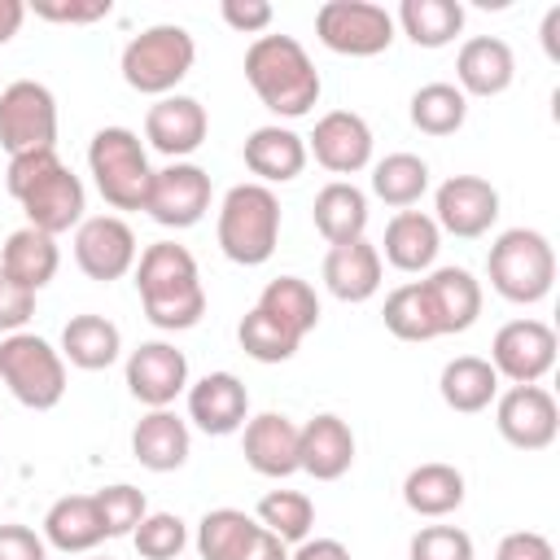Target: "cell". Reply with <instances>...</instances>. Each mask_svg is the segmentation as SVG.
<instances>
[{
	"instance_id": "cell-20",
	"label": "cell",
	"mask_w": 560,
	"mask_h": 560,
	"mask_svg": "<svg viewBox=\"0 0 560 560\" xmlns=\"http://www.w3.org/2000/svg\"><path fill=\"white\" fill-rule=\"evenodd\" d=\"M188 420L210 438H228L249 420V389L232 372H206L188 385Z\"/></svg>"
},
{
	"instance_id": "cell-33",
	"label": "cell",
	"mask_w": 560,
	"mask_h": 560,
	"mask_svg": "<svg viewBox=\"0 0 560 560\" xmlns=\"http://www.w3.org/2000/svg\"><path fill=\"white\" fill-rule=\"evenodd\" d=\"M118 350H122V332L105 315H74L61 328V359L70 368L101 372V368H109L118 359Z\"/></svg>"
},
{
	"instance_id": "cell-47",
	"label": "cell",
	"mask_w": 560,
	"mask_h": 560,
	"mask_svg": "<svg viewBox=\"0 0 560 560\" xmlns=\"http://www.w3.org/2000/svg\"><path fill=\"white\" fill-rule=\"evenodd\" d=\"M57 162V149H35V153H13L9 158V171H4V188H9V197L18 201L48 166Z\"/></svg>"
},
{
	"instance_id": "cell-4",
	"label": "cell",
	"mask_w": 560,
	"mask_h": 560,
	"mask_svg": "<svg viewBox=\"0 0 560 560\" xmlns=\"http://www.w3.org/2000/svg\"><path fill=\"white\" fill-rule=\"evenodd\" d=\"M280 245V201L267 184H236L219 206V249L236 267H262Z\"/></svg>"
},
{
	"instance_id": "cell-28",
	"label": "cell",
	"mask_w": 560,
	"mask_h": 560,
	"mask_svg": "<svg viewBox=\"0 0 560 560\" xmlns=\"http://www.w3.org/2000/svg\"><path fill=\"white\" fill-rule=\"evenodd\" d=\"M44 542L66 551V556H83L96 542H105V525L96 512L92 494H66L44 512Z\"/></svg>"
},
{
	"instance_id": "cell-48",
	"label": "cell",
	"mask_w": 560,
	"mask_h": 560,
	"mask_svg": "<svg viewBox=\"0 0 560 560\" xmlns=\"http://www.w3.org/2000/svg\"><path fill=\"white\" fill-rule=\"evenodd\" d=\"M219 13H223V22H228L232 31H241V35H262V31L271 26V18H276V9H271L267 0H223Z\"/></svg>"
},
{
	"instance_id": "cell-32",
	"label": "cell",
	"mask_w": 560,
	"mask_h": 560,
	"mask_svg": "<svg viewBox=\"0 0 560 560\" xmlns=\"http://www.w3.org/2000/svg\"><path fill=\"white\" fill-rule=\"evenodd\" d=\"M438 394L451 411H486L494 398H499V372L490 368V359H477V354H459L442 368L438 376Z\"/></svg>"
},
{
	"instance_id": "cell-10",
	"label": "cell",
	"mask_w": 560,
	"mask_h": 560,
	"mask_svg": "<svg viewBox=\"0 0 560 560\" xmlns=\"http://www.w3.org/2000/svg\"><path fill=\"white\" fill-rule=\"evenodd\" d=\"M490 368L512 385H538L556 368V328L542 319H512L490 341Z\"/></svg>"
},
{
	"instance_id": "cell-14",
	"label": "cell",
	"mask_w": 560,
	"mask_h": 560,
	"mask_svg": "<svg viewBox=\"0 0 560 560\" xmlns=\"http://www.w3.org/2000/svg\"><path fill=\"white\" fill-rule=\"evenodd\" d=\"M433 223L438 232H451V236H486L499 219V188L481 175H451L438 192H433Z\"/></svg>"
},
{
	"instance_id": "cell-41",
	"label": "cell",
	"mask_w": 560,
	"mask_h": 560,
	"mask_svg": "<svg viewBox=\"0 0 560 560\" xmlns=\"http://www.w3.org/2000/svg\"><path fill=\"white\" fill-rule=\"evenodd\" d=\"M381 315H385V328H389L398 341H433V337H438L420 280L398 284V289L385 298V311H381Z\"/></svg>"
},
{
	"instance_id": "cell-51",
	"label": "cell",
	"mask_w": 560,
	"mask_h": 560,
	"mask_svg": "<svg viewBox=\"0 0 560 560\" xmlns=\"http://www.w3.org/2000/svg\"><path fill=\"white\" fill-rule=\"evenodd\" d=\"M289 560H350V547L341 538H302Z\"/></svg>"
},
{
	"instance_id": "cell-30",
	"label": "cell",
	"mask_w": 560,
	"mask_h": 560,
	"mask_svg": "<svg viewBox=\"0 0 560 560\" xmlns=\"http://www.w3.org/2000/svg\"><path fill=\"white\" fill-rule=\"evenodd\" d=\"M385 258L398 267V271H429L438 249H442V232L433 223V214L424 210H398L385 228Z\"/></svg>"
},
{
	"instance_id": "cell-53",
	"label": "cell",
	"mask_w": 560,
	"mask_h": 560,
	"mask_svg": "<svg viewBox=\"0 0 560 560\" xmlns=\"http://www.w3.org/2000/svg\"><path fill=\"white\" fill-rule=\"evenodd\" d=\"M26 22V4L22 0H0V44H9Z\"/></svg>"
},
{
	"instance_id": "cell-31",
	"label": "cell",
	"mask_w": 560,
	"mask_h": 560,
	"mask_svg": "<svg viewBox=\"0 0 560 560\" xmlns=\"http://www.w3.org/2000/svg\"><path fill=\"white\" fill-rule=\"evenodd\" d=\"M61 267V254H57V236L39 232V228H18L9 232L4 249H0V271L13 276L18 284H26L31 293H39Z\"/></svg>"
},
{
	"instance_id": "cell-35",
	"label": "cell",
	"mask_w": 560,
	"mask_h": 560,
	"mask_svg": "<svg viewBox=\"0 0 560 560\" xmlns=\"http://www.w3.org/2000/svg\"><path fill=\"white\" fill-rule=\"evenodd\" d=\"M258 311H267L298 341L306 332H315V324H319V298H315V289L302 276H276V280H267V289L258 293Z\"/></svg>"
},
{
	"instance_id": "cell-23",
	"label": "cell",
	"mask_w": 560,
	"mask_h": 560,
	"mask_svg": "<svg viewBox=\"0 0 560 560\" xmlns=\"http://www.w3.org/2000/svg\"><path fill=\"white\" fill-rule=\"evenodd\" d=\"M298 433H302V424H293L280 411L249 416L245 420V438H241L245 464L258 477H276V481L280 477H293L298 472Z\"/></svg>"
},
{
	"instance_id": "cell-38",
	"label": "cell",
	"mask_w": 560,
	"mask_h": 560,
	"mask_svg": "<svg viewBox=\"0 0 560 560\" xmlns=\"http://www.w3.org/2000/svg\"><path fill=\"white\" fill-rule=\"evenodd\" d=\"M468 118V96L455 83H424L411 92V127L424 136H455Z\"/></svg>"
},
{
	"instance_id": "cell-43",
	"label": "cell",
	"mask_w": 560,
	"mask_h": 560,
	"mask_svg": "<svg viewBox=\"0 0 560 560\" xmlns=\"http://www.w3.org/2000/svg\"><path fill=\"white\" fill-rule=\"evenodd\" d=\"M131 542H136V551L144 560H175L188 547V525L175 512H149L131 529Z\"/></svg>"
},
{
	"instance_id": "cell-46",
	"label": "cell",
	"mask_w": 560,
	"mask_h": 560,
	"mask_svg": "<svg viewBox=\"0 0 560 560\" xmlns=\"http://www.w3.org/2000/svg\"><path fill=\"white\" fill-rule=\"evenodd\" d=\"M35 315V293L26 284H18L13 276L0 271V332H22L26 319Z\"/></svg>"
},
{
	"instance_id": "cell-3",
	"label": "cell",
	"mask_w": 560,
	"mask_h": 560,
	"mask_svg": "<svg viewBox=\"0 0 560 560\" xmlns=\"http://www.w3.org/2000/svg\"><path fill=\"white\" fill-rule=\"evenodd\" d=\"M490 289L516 306H534L556 284V249L538 228H508L486 254Z\"/></svg>"
},
{
	"instance_id": "cell-11",
	"label": "cell",
	"mask_w": 560,
	"mask_h": 560,
	"mask_svg": "<svg viewBox=\"0 0 560 560\" xmlns=\"http://www.w3.org/2000/svg\"><path fill=\"white\" fill-rule=\"evenodd\" d=\"M499 438L516 451H547L560 433V407L542 385H512L494 398Z\"/></svg>"
},
{
	"instance_id": "cell-27",
	"label": "cell",
	"mask_w": 560,
	"mask_h": 560,
	"mask_svg": "<svg viewBox=\"0 0 560 560\" xmlns=\"http://www.w3.org/2000/svg\"><path fill=\"white\" fill-rule=\"evenodd\" d=\"M311 219H315V232H319L328 245L363 241V228H368V192L354 188L350 179H332V184H324V188L315 192Z\"/></svg>"
},
{
	"instance_id": "cell-29",
	"label": "cell",
	"mask_w": 560,
	"mask_h": 560,
	"mask_svg": "<svg viewBox=\"0 0 560 560\" xmlns=\"http://www.w3.org/2000/svg\"><path fill=\"white\" fill-rule=\"evenodd\" d=\"M464 472L455 464H442V459H429V464H416L407 477H402V503L416 512V516H451L459 503H464Z\"/></svg>"
},
{
	"instance_id": "cell-6",
	"label": "cell",
	"mask_w": 560,
	"mask_h": 560,
	"mask_svg": "<svg viewBox=\"0 0 560 560\" xmlns=\"http://www.w3.org/2000/svg\"><path fill=\"white\" fill-rule=\"evenodd\" d=\"M88 166H92L96 192L114 210H144L153 166H149V153L131 127H101L88 144Z\"/></svg>"
},
{
	"instance_id": "cell-2",
	"label": "cell",
	"mask_w": 560,
	"mask_h": 560,
	"mask_svg": "<svg viewBox=\"0 0 560 560\" xmlns=\"http://www.w3.org/2000/svg\"><path fill=\"white\" fill-rule=\"evenodd\" d=\"M245 79H249L254 96L280 118L311 114L324 92L315 61L306 57V48L293 35H258L245 48Z\"/></svg>"
},
{
	"instance_id": "cell-36",
	"label": "cell",
	"mask_w": 560,
	"mask_h": 560,
	"mask_svg": "<svg viewBox=\"0 0 560 560\" xmlns=\"http://www.w3.org/2000/svg\"><path fill=\"white\" fill-rule=\"evenodd\" d=\"M262 525L241 508H214L197 521V556L201 560H241Z\"/></svg>"
},
{
	"instance_id": "cell-7",
	"label": "cell",
	"mask_w": 560,
	"mask_h": 560,
	"mask_svg": "<svg viewBox=\"0 0 560 560\" xmlns=\"http://www.w3.org/2000/svg\"><path fill=\"white\" fill-rule=\"evenodd\" d=\"M0 381L31 411H52L66 398V359L35 332L0 337Z\"/></svg>"
},
{
	"instance_id": "cell-40",
	"label": "cell",
	"mask_w": 560,
	"mask_h": 560,
	"mask_svg": "<svg viewBox=\"0 0 560 560\" xmlns=\"http://www.w3.org/2000/svg\"><path fill=\"white\" fill-rule=\"evenodd\" d=\"M236 341H241V350L249 354V359H258V363H289L293 354H298V337L289 332V328H280L267 311H245V319L236 324Z\"/></svg>"
},
{
	"instance_id": "cell-26",
	"label": "cell",
	"mask_w": 560,
	"mask_h": 560,
	"mask_svg": "<svg viewBox=\"0 0 560 560\" xmlns=\"http://www.w3.org/2000/svg\"><path fill=\"white\" fill-rule=\"evenodd\" d=\"M188 446H192L188 424L171 407H158V411L140 416V424L131 429V455L149 472H175V468H184Z\"/></svg>"
},
{
	"instance_id": "cell-8",
	"label": "cell",
	"mask_w": 560,
	"mask_h": 560,
	"mask_svg": "<svg viewBox=\"0 0 560 560\" xmlns=\"http://www.w3.org/2000/svg\"><path fill=\"white\" fill-rule=\"evenodd\" d=\"M394 13L372 0H328L315 13L319 44L341 57H376L394 44Z\"/></svg>"
},
{
	"instance_id": "cell-15",
	"label": "cell",
	"mask_w": 560,
	"mask_h": 560,
	"mask_svg": "<svg viewBox=\"0 0 560 560\" xmlns=\"http://www.w3.org/2000/svg\"><path fill=\"white\" fill-rule=\"evenodd\" d=\"M22 214H26V228H39L48 236H61L70 228L83 223V184L79 175L57 158L22 197H18Z\"/></svg>"
},
{
	"instance_id": "cell-54",
	"label": "cell",
	"mask_w": 560,
	"mask_h": 560,
	"mask_svg": "<svg viewBox=\"0 0 560 560\" xmlns=\"http://www.w3.org/2000/svg\"><path fill=\"white\" fill-rule=\"evenodd\" d=\"M556 31H560V9H547V18H542V48H547V57H551V61H560Z\"/></svg>"
},
{
	"instance_id": "cell-44",
	"label": "cell",
	"mask_w": 560,
	"mask_h": 560,
	"mask_svg": "<svg viewBox=\"0 0 560 560\" xmlns=\"http://www.w3.org/2000/svg\"><path fill=\"white\" fill-rule=\"evenodd\" d=\"M411 560H472V538L459 525H424L411 534Z\"/></svg>"
},
{
	"instance_id": "cell-18",
	"label": "cell",
	"mask_w": 560,
	"mask_h": 560,
	"mask_svg": "<svg viewBox=\"0 0 560 560\" xmlns=\"http://www.w3.org/2000/svg\"><path fill=\"white\" fill-rule=\"evenodd\" d=\"M206 131H210L206 105L192 101V96H175V92L171 96H158L149 105V114H144V140L158 153H166L171 162H184L188 153H197L201 140H206Z\"/></svg>"
},
{
	"instance_id": "cell-19",
	"label": "cell",
	"mask_w": 560,
	"mask_h": 560,
	"mask_svg": "<svg viewBox=\"0 0 560 560\" xmlns=\"http://www.w3.org/2000/svg\"><path fill=\"white\" fill-rule=\"evenodd\" d=\"M420 289H424V302H429L438 337L468 332L477 324V315H481V280L468 267H433L420 280Z\"/></svg>"
},
{
	"instance_id": "cell-5",
	"label": "cell",
	"mask_w": 560,
	"mask_h": 560,
	"mask_svg": "<svg viewBox=\"0 0 560 560\" xmlns=\"http://www.w3.org/2000/svg\"><path fill=\"white\" fill-rule=\"evenodd\" d=\"M197 61V44L184 26L175 22H158V26H144L140 35L127 39L122 48V79L131 92L140 96H171L175 83L192 70Z\"/></svg>"
},
{
	"instance_id": "cell-17",
	"label": "cell",
	"mask_w": 560,
	"mask_h": 560,
	"mask_svg": "<svg viewBox=\"0 0 560 560\" xmlns=\"http://www.w3.org/2000/svg\"><path fill=\"white\" fill-rule=\"evenodd\" d=\"M306 153L332 175H354L372 162V127L354 109H328L306 136Z\"/></svg>"
},
{
	"instance_id": "cell-21",
	"label": "cell",
	"mask_w": 560,
	"mask_h": 560,
	"mask_svg": "<svg viewBox=\"0 0 560 560\" xmlns=\"http://www.w3.org/2000/svg\"><path fill=\"white\" fill-rule=\"evenodd\" d=\"M354 464V433L341 416L319 411L315 420L302 424L298 433V468L315 481H337Z\"/></svg>"
},
{
	"instance_id": "cell-49",
	"label": "cell",
	"mask_w": 560,
	"mask_h": 560,
	"mask_svg": "<svg viewBox=\"0 0 560 560\" xmlns=\"http://www.w3.org/2000/svg\"><path fill=\"white\" fill-rule=\"evenodd\" d=\"M494 560H556V547L538 529H516V534H503Z\"/></svg>"
},
{
	"instance_id": "cell-12",
	"label": "cell",
	"mask_w": 560,
	"mask_h": 560,
	"mask_svg": "<svg viewBox=\"0 0 560 560\" xmlns=\"http://www.w3.org/2000/svg\"><path fill=\"white\" fill-rule=\"evenodd\" d=\"M144 210L162 228H192V223H201L206 210H210V175L197 162H171V166L153 171Z\"/></svg>"
},
{
	"instance_id": "cell-13",
	"label": "cell",
	"mask_w": 560,
	"mask_h": 560,
	"mask_svg": "<svg viewBox=\"0 0 560 560\" xmlns=\"http://www.w3.org/2000/svg\"><path fill=\"white\" fill-rule=\"evenodd\" d=\"M74 262L88 280H118L136 267V232L118 214H92L74 228Z\"/></svg>"
},
{
	"instance_id": "cell-52",
	"label": "cell",
	"mask_w": 560,
	"mask_h": 560,
	"mask_svg": "<svg viewBox=\"0 0 560 560\" xmlns=\"http://www.w3.org/2000/svg\"><path fill=\"white\" fill-rule=\"evenodd\" d=\"M241 560H289V542H280L276 534L258 529V534H254V542L241 551Z\"/></svg>"
},
{
	"instance_id": "cell-34",
	"label": "cell",
	"mask_w": 560,
	"mask_h": 560,
	"mask_svg": "<svg viewBox=\"0 0 560 560\" xmlns=\"http://www.w3.org/2000/svg\"><path fill=\"white\" fill-rule=\"evenodd\" d=\"M394 26L416 48H446L464 31V4L459 0H402Z\"/></svg>"
},
{
	"instance_id": "cell-50",
	"label": "cell",
	"mask_w": 560,
	"mask_h": 560,
	"mask_svg": "<svg viewBox=\"0 0 560 560\" xmlns=\"http://www.w3.org/2000/svg\"><path fill=\"white\" fill-rule=\"evenodd\" d=\"M0 560H48V542L31 525H0Z\"/></svg>"
},
{
	"instance_id": "cell-9",
	"label": "cell",
	"mask_w": 560,
	"mask_h": 560,
	"mask_svg": "<svg viewBox=\"0 0 560 560\" xmlns=\"http://www.w3.org/2000/svg\"><path fill=\"white\" fill-rule=\"evenodd\" d=\"M0 144L13 153L57 149V101L35 79H13L0 88Z\"/></svg>"
},
{
	"instance_id": "cell-42",
	"label": "cell",
	"mask_w": 560,
	"mask_h": 560,
	"mask_svg": "<svg viewBox=\"0 0 560 560\" xmlns=\"http://www.w3.org/2000/svg\"><path fill=\"white\" fill-rule=\"evenodd\" d=\"M96 512H101V525H105V538H122L131 534L144 516H149V503H144V490L127 486V481H114V486H101L96 494Z\"/></svg>"
},
{
	"instance_id": "cell-24",
	"label": "cell",
	"mask_w": 560,
	"mask_h": 560,
	"mask_svg": "<svg viewBox=\"0 0 560 560\" xmlns=\"http://www.w3.org/2000/svg\"><path fill=\"white\" fill-rule=\"evenodd\" d=\"M245 166L249 175H258V184H289L302 175L306 166V140L293 131V127H280V122H267V127H254L245 136Z\"/></svg>"
},
{
	"instance_id": "cell-16",
	"label": "cell",
	"mask_w": 560,
	"mask_h": 560,
	"mask_svg": "<svg viewBox=\"0 0 560 560\" xmlns=\"http://www.w3.org/2000/svg\"><path fill=\"white\" fill-rule=\"evenodd\" d=\"M188 385V359L171 341H140L127 354V389L149 411L171 407Z\"/></svg>"
},
{
	"instance_id": "cell-22",
	"label": "cell",
	"mask_w": 560,
	"mask_h": 560,
	"mask_svg": "<svg viewBox=\"0 0 560 560\" xmlns=\"http://www.w3.org/2000/svg\"><path fill=\"white\" fill-rule=\"evenodd\" d=\"M516 79V57L499 35H472L455 57V88L464 96H503Z\"/></svg>"
},
{
	"instance_id": "cell-37",
	"label": "cell",
	"mask_w": 560,
	"mask_h": 560,
	"mask_svg": "<svg viewBox=\"0 0 560 560\" xmlns=\"http://www.w3.org/2000/svg\"><path fill=\"white\" fill-rule=\"evenodd\" d=\"M372 192L394 210H411L429 192V162L416 153H385L372 166Z\"/></svg>"
},
{
	"instance_id": "cell-39",
	"label": "cell",
	"mask_w": 560,
	"mask_h": 560,
	"mask_svg": "<svg viewBox=\"0 0 560 560\" xmlns=\"http://www.w3.org/2000/svg\"><path fill=\"white\" fill-rule=\"evenodd\" d=\"M254 521L276 534L280 542H302L311 538V525H315V503L302 494V490H267L258 499V512Z\"/></svg>"
},
{
	"instance_id": "cell-45",
	"label": "cell",
	"mask_w": 560,
	"mask_h": 560,
	"mask_svg": "<svg viewBox=\"0 0 560 560\" xmlns=\"http://www.w3.org/2000/svg\"><path fill=\"white\" fill-rule=\"evenodd\" d=\"M35 18L44 22H66V26H88V22H101L109 18V0H35L31 4Z\"/></svg>"
},
{
	"instance_id": "cell-1",
	"label": "cell",
	"mask_w": 560,
	"mask_h": 560,
	"mask_svg": "<svg viewBox=\"0 0 560 560\" xmlns=\"http://www.w3.org/2000/svg\"><path fill=\"white\" fill-rule=\"evenodd\" d=\"M136 289H140L144 319L162 332H184L206 315V289H201L197 258L175 241H158L140 254Z\"/></svg>"
},
{
	"instance_id": "cell-25",
	"label": "cell",
	"mask_w": 560,
	"mask_h": 560,
	"mask_svg": "<svg viewBox=\"0 0 560 560\" xmlns=\"http://www.w3.org/2000/svg\"><path fill=\"white\" fill-rule=\"evenodd\" d=\"M324 284L341 302H368L381 289V249L372 241L328 245V254H324Z\"/></svg>"
}]
</instances>
